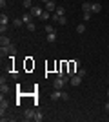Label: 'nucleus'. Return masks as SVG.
I'll use <instances>...</instances> for the list:
<instances>
[{"label": "nucleus", "mask_w": 109, "mask_h": 122, "mask_svg": "<svg viewBox=\"0 0 109 122\" xmlns=\"http://www.w3.org/2000/svg\"><path fill=\"white\" fill-rule=\"evenodd\" d=\"M0 93H2V95L9 93V87H7V84H0Z\"/></svg>", "instance_id": "obj_15"}, {"label": "nucleus", "mask_w": 109, "mask_h": 122, "mask_svg": "<svg viewBox=\"0 0 109 122\" xmlns=\"http://www.w3.org/2000/svg\"><path fill=\"white\" fill-rule=\"evenodd\" d=\"M35 115H36V111L33 107H29V109L24 111V120H35Z\"/></svg>", "instance_id": "obj_1"}, {"label": "nucleus", "mask_w": 109, "mask_h": 122, "mask_svg": "<svg viewBox=\"0 0 109 122\" xmlns=\"http://www.w3.org/2000/svg\"><path fill=\"white\" fill-rule=\"evenodd\" d=\"M58 18H60V15H58V13H55V15H51V20H53V22H58Z\"/></svg>", "instance_id": "obj_26"}, {"label": "nucleus", "mask_w": 109, "mask_h": 122, "mask_svg": "<svg viewBox=\"0 0 109 122\" xmlns=\"http://www.w3.org/2000/svg\"><path fill=\"white\" fill-rule=\"evenodd\" d=\"M9 107V102L4 98V95H0V115H4V111Z\"/></svg>", "instance_id": "obj_3"}, {"label": "nucleus", "mask_w": 109, "mask_h": 122, "mask_svg": "<svg viewBox=\"0 0 109 122\" xmlns=\"http://www.w3.org/2000/svg\"><path fill=\"white\" fill-rule=\"evenodd\" d=\"M62 100H69V93L62 91Z\"/></svg>", "instance_id": "obj_27"}, {"label": "nucleus", "mask_w": 109, "mask_h": 122, "mask_svg": "<svg viewBox=\"0 0 109 122\" xmlns=\"http://www.w3.org/2000/svg\"><path fill=\"white\" fill-rule=\"evenodd\" d=\"M11 24H13V27H22L26 22L22 20V18H13V20H11Z\"/></svg>", "instance_id": "obj_9"}, {"label": "nucleus", "mask_w": 109, "mask_h": 122, "mask_svg": "<svg viewBox=\"0 0 109 122\" xmlns=\"http://www.w3.org/2000/svg\"><path fill=\"white\" fill-rule=\"evenodd\" d=\"M35 120H36V122H42V120H44V115H42L40 111H36V115H35Z\"/></svg>", "instance_id": "obj_20"}, {"label": "nucleus", "mask_w": 109, "mask_h": 122, "mask_svg": "<svg viewBox=\"0 0 109 122\" xmlns=\"http://www.w3.org/2000/svg\"><path fill=\"white\" fill-rule=\"evenodd\" d=\"M51 100H62V89H55L51 93Z\"/></svg>", "instance_id": "obj_7"}, {"label": "nucleus", "mask_w": 109, "mask_h": 122, "mask_svg": "<svg viewBox=\"0 0 109 122\" xmlns=\"http://www.w3.org/2000/svg\"><path fill=\"white\" fill-rule=\"evenodd\" d=\"M42 13H44V9H42L40 5H33V7H31V15L33 16H38V18H40Z\"/></svg>", "instance_id": "obj_5"}, {"label": "nucleus", "mask_w": 109, "mask_h": 122, "mask_svg": "<svg viewBox=\"0 0 109 122\" xmlns=\"http://www.w3.org/2000/svg\"><path fill=\"white\" fill-rule=\"evenodd\" d=\"M107 97H109V89H107Z\"/></svg>", "instance_id": "obj_32"}, {"label": "nucleus", "mask_w": 109, "mask_h": 122, "mask_svg": "<svg viewBox=\"0 0 109 122\" xmlns=\"http://www.w3.org/2000/svg\"><path fill=\"white\" fill-rule=\"evenodd\" d=\"M42 2H44V4H47V2H51V0H42Z\"/></svg>", "instance_id": "obj_31"}, {"label": "nucleus", "mask_w": 109, "mask_h": 122, "mask_svg": "<svg viewBox=\"0 0 109 122\" xmlns=\"http://www.w3.org/2000/svg\"><path fill=\"white\" fill-rule=\"evenodd\" d=\"M5 31H7V25H0V33H2V35H4Z\"/></svg>", "instance_id": "obj_28"}, {"label": "nucleus", "mask_w": 109, "mask_h": 122, "mask_svg": "<svg viewBox=\"0 0 109 122\" xmlns=\"http://www.w3.org/2000/svg\"><path fill=\"white\" fill-rule=\"evenodd\" d=\"M82 80H84V78H82L80 75H73V76H71V82H69V84H71L73 87H78L80 84H82Z\"/></svg>", "instance_id": "obj_2"}, {"label": "nucleus", "mask_w": 109, "mask_h": 122, "mask_svg": "<svg viewBox=\"0 0 109 122\" xmlns=\"http://www.w3.org/2000/svg\"><path fill=\"white\" fill-rule=\"evenodd\" d=\"M31 13H24V15H22V20L26 22V24H29V22H31Z\"/></svg>", "instance_id": "obj_14"}, {"label": "nucleus", "mask_w": 109, "mask_h": 122, "mask_svg": "<svg viewBox=\"0 0 109 122\" xmlns=\"http://www.w3.org/2000/svg\"><path fill=\"white\" fill-rule=\"evenodd\" d=\"M102 11V4L100 2H93V5H91V13H100Z\"/></svg>", "instance_id": "obj_8"}, {"label": "nucleus", "mask_w": 109, "mask_h": 122, "mask_svg": "<svg viewBox=\"0 0 109 122\" xmlns=\"http://www.w3.org/2000/svg\"><path fill=\"white\" fill-rule=\"evenodd\" d=\"M46 33H57V29L53 25H46Z\"/></svg>", "instance_id": "obj_22"}, {"label": "nucleus", "mask_w": 109, "mask_h": 122, "mask_svg": "<svg viewBox=\"0 0 109 122\" xmlns=\"http://www.w3.org/2000/svg\"><path fill=\"white\" fill-rule=\"evenodd\" d=\"M58 24H60V25H66V24H67V18H66V16H60V18H58Z\"/></svg>", "instance_id": "obj_21"}, {"label": "nucleus", "mask_w": 109, "mask_h": 122, "mask_svg": "<svg viewBox=\"0 0 109 122\" xmlns=\"http://www.w3.org/2000/svg\"><path fill=\"white\" fill-rule=\"evenodd\" d=\"M107 49H109V46H107Z\"/></svg>", "instance_id": "obj_33"}, {"label": "nucleus", "mask_w": 109, "mask_h": 122, "mask_svg": "<svg viewBox=\"0 0 109 122\" xmlns=\"http://www.w3.org/2000/svg\"><path fill=\"white\" fill-rule=\"evenodd\" d=\"M46 11H49V13H55V11H57V2H55V0L47 2V4H46Z\"/></svg>", "instance_id": "obj_6"}, {"label": "nucleus", "mask_w": 109, "mask_h": 122, "mask_svg": "<svg viewBox=\"0 0 109 122\" xmlns=\"http://www.w3.org/2000/svg\"><path fill=\"white\" fill-rule=\"evenodd\" d=\"M64 86H66V82L62 80V76H57L55 82H53V87H55V89H62Z\"/></svg>", "instance_id": "obj_4"}, {"label": "nucleus", "mask_w": 109, "mask_h": 122, "mask_svg": "<svg viewBox=\"0 0 109 122\" xmlns=\"http://www.w3.org/2000/svg\"><path fill=\"white\" fill-rule=\"evenodd\" d=\"M82 18H84V22L91 20V13H84V15H82Z\"/></svg>", "instance_id": "obj_25"}, {"label": "nucleus", "mask_w": 109, "mask_h": 122, "mask_svg": "<svg viewBox=\"0 0 109 122\" xmlns=\"http://www.w3.org/2000/svg\"><path fill=\"white\" fill-rule=\"evenodd\" d=\"M22 5H24V7H26V9H31V7H33V4H31V0H24V2H22Z\"/></svg>", "instance_id": "obj_19"}, {"label": "nucleus", "mask_w": 109, "mask_h": 122, "mask_svg": "<svg viewBox=\"0 0 109 122\" xmlns=\"http://www.w3.org/2000/svg\"><path fill=\"white\" fill-rule=\"evenodd\" d=\"M0 44H2V46H9V44H11V40H9V36H5V35H2V38H0Z\"/></svg>", "instance_id": "obj_12"}, {"label": "nucleus", "mask_w": 109, "mask_h": 122, "mask_svg": "<svg viewBox=\"0 0 109 122\" xmlns=\"http://www.w3.org/2000/svg\"><path fill=\"white\" fill-rule=\"evenodd\" d=\"M76 33H80V35H82V33H85V24H78V25H76Z\"/></svg>", "instance_id": "obj_16"}, {"label": "nucleus", "mask_w": 109, "mask_h": 122, "mask_svg": "<svg viewBox=\"0 0 109 122\" xmlns=\"http://www.w3.org/2000/svg\"><path fill=\"white\" fill-rule=\"evenodd\" d=\"M55 40H57V33H47V42H49V44H53Z\"/></svg>", "instance_id": "obj_13"}, {"label": "nucleus", "mask_w": 109, "mask_h": 122, "mask_svg": "<svg viewBox=\"0 0 109 122\" xmlns=\"http://www.w3.org/2000/svg\"><path fill=\"white\" fill-rule=\"evenodd\" d=\"M40 18H42V20H47V18H51V13L44 9V13H42V16H40Z\"/></svg>", "instance_id": "obj_18"}, {"label": "nucleus", "mask_w": 109, "mask_h": 122, "mask_svg": "<svg viewBox=\"0 0 109 122\" xmlns=\"http://www.w3.org/2000/svg\"><path fill=\"white\" fill-rule=\"evenodd\" d=\"M76 75H80V76H82V78H85V76H87V71H85V69H84V67H78V71H76Z\"/></svg>", "instance_id": "obj_17"}, {"label": "nucleus", "mask_w": 109, "mask_h": 122, "mask_svg": "<svg viewBox=\"0 0 109 122\" xmlns=\"http://www.w3.org/2000/svg\"><path fill=\"white\" fill-rule=\"evenodd\" d=\"M9 24V16L5 15V13H2L0 15V25H7Z\"/></svg>", "instance_id": "obj_10"}, {"label": "nucleus", "mask_w": 109, "mask_h": 122, "mask_svg": "<svg viewBox=\"0 0 109 122\" xmlns=\"http://www.w3.org/2000/svg\"><path fill=\"white\" fill-rule=\"evenodd\" d=\"M26 27H27V29H29V31H35V29H36V25L33 24V22H29V24H26Z\"/></svg>", "instance_id": "obj_23"}, {"label": "nucleus", "mask_w": 109, "mask_h": 122, "mask_svg": "<svg viewBox=\"0 0 109 122\" xmlns=\"http://www.w3.org/2000/svg\"><path fill=\"white\" fill-rule=\"evenodd\" d=\"M105 111H109V100L105 102Z\"/></svg>", "instance_id": "obj_30"}, {"label": "nucleus", "mask_w": 109, "mask_h": 122, "mask_svg": "<svg viewBox=\"0 0 109 122\" xmlns=\"http://www.w3.org/2000/svg\"><path fill=\"white\" fill-rule=\"evenodd\" d=\"M5 4H7L5 0H0V7H2V9H4V7H5Z\"/></svg>", "instance_id": "obj_29"}, {"label": "nucleus", "mask_w": 109, "mask_h": 122, "mask_svg": "<svg viewBox=\"0 0 109 122\" xmlns=\"http://www.w3.org/2000/svg\"><path fill=\"white\" fill-rule=\"evenodd\" d=\"M107 76H109V75H107Z\"/></svg>", "instance_id": "obj_34"}, {"label": "nucleus", "mask_w": 109, "mask_h": 122, "mask_svg": "<svg viewBox=\"0 0 109 122\" xmlns=\"http://www.w3.org/2000/svg\"><path fill=\"white\" fill-rule=\"evenodd\" d=\"M91 5H93L91 2H84L82 4V11L84 13H91Z\"/></svg>", "instance_id": "obj_11"}, {"label": "nucleus", "mask_w": 109, "mask_h": 122, "mask_svg": "<svg viewBox=\"0 0 109 122\" xmlns=\"http://www.w3.org/2000/svg\"><path fill=\"white\" fill-rule=\"evenodd\" d=\"M55 13H58V15L62 16V15H66V9H64V7H57V11H55Z\"/></svg>", "instance_id": "obj_24"}]
</instances>
